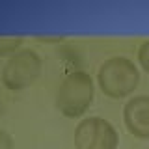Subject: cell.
Instances as JSON below:
<instances>
[{
  "mask_svg": "<svg viewBox=\"0 0 149 149\" xmlns=\"http://www.w3.org/2000/svg\"><path fill=\"white\" fill-rule=\"evenodd\" d=\"M99 90L110 99L132 95L140 84V69L127 56H112L97 69Z\"/></svg>",
  "mask_w": 149,
  "mask_h": 149,
  "instance_id": "obj_2",
  "label": "cell"
},
{
  "mask_svg": "<svg viewBox=\"0 0 149 149\" xmlns=\"http://www.w3.org/2000/svg\"><path fill=\"white\" fill-rule=\"evenodd\" d=\"M138 63L149 74V39H146L138 49Z\"/></svg>",
  "mask_w": 149,
  "mask_h": 149,
  "instance_id": "obj_7",
  "label": "cell"
},
{
  "mask_svg": "<svg viewBox=\"0 0 149 149\" xmlns=\"http://www.w3.org/2000/svg\"><path fill=\"white\" fill-rule=\"evenodd\" d=\"M43 62L34 49H21L9 56L2 67V84L11 91H21L32 86L41 74Z\"/></svg>",
  "mask_w": 149,
  "mask_h": 149,
  "instance_id": "obj_3",
  "label": "cell"
},
{
  "mask_svg": "<svg viewBox=\"0 0 149 149\" xmlns=\"http://www.w3.org/2000/svg\"><path fill=\"white\" fill-rule=\"evenodd\" d=\"M73 142L77 149H118L119 134L108 119L88 116L77 123Z\"/></svg>",
  "mask_w": 149,
  "mask_h": 149,
  "instance_id": "obj_4",
  "label": "cell"
},
{
  "mask_svg": "<svg viewBox=\"0 0 149 149\" xmlns=\"http://www.w3.org/2000/svg\"><path fill=\"white\" fill-rule=\"evenodd\" d=\"M0 149H15V143H13L11 134H9L6 129H2V127H0Z\"/></svg>",
  "mask_w": 149,
  "mask_h": 149,
  "instance_id": "obj_8",
  "label": "cell"
},
{
  "mask_svg": "<svg viewBox=\"0 0 149 149\" xmlns=\"http://www.w3.org/2000/svg\"><path fill=\"white\" fill-rule=\"evenodd\" d=\"M93 97H95V82H93L91 74L82 69H77L62 78L56 90L54 102L56 108L65 118L78 119L90 110Z\"/></svg>",
  "mask_w": 149,
  "mask_h": 149,
  "instance_id": "obj_1",
  "label": "cell"
},
{
  "mask_svg": "<svg viewBox=\"0 0 149 149\" xmlns=\"http://www.w3.org/2000/svg\"><path fill=\"white\" fill-rule=\"evenodd\" d=\"M123 123L134 138L149 140V95H134L125 102Z\"/></svg>",
  "mask_w": 149,
  "mask_h": 149,
  "instance_id": "obj_5",
  "label": "cell"
},
{
  "mask_svg": "<svg viewBox=\"0 0 149 149\" xmlns=\"http://www.w3.org/2000/svg\"><path fill=\"white\" fill-rule=\"evenodd\" d=\"M22 36H0V56H13L22 49Z\"/></svg>",
  "mask_w": 149,
  "mask_h": 149,
  "instance_id": "obj_6",
  "label": "cell"
}]
</instances>
